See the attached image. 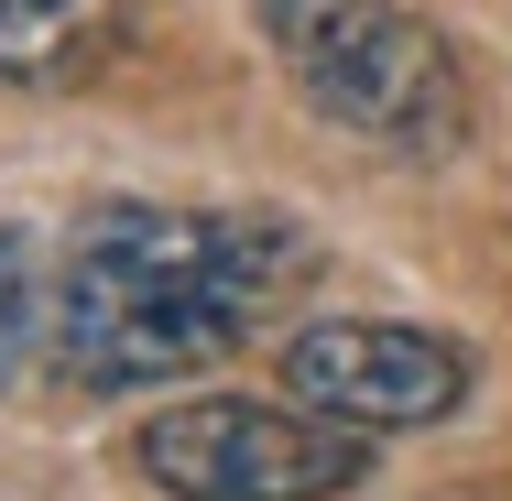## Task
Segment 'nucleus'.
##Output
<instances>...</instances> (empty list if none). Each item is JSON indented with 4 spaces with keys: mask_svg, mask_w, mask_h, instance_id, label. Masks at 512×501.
Listing matches in <instances>:
<instances>
[{
    "mask_svg": "<svg viewBox=\"0 0 512 501\" xmlns=\"http://www.w3.org/2000/svg\"><path fill=\"white\" fill-rule=\"evenodd\" d=\"M316 273L295 218L251 207H88L55 273V371L77 393H164L229 360Z\"/></svg>",
    "mask_w": 512,
    "mask_h": 501,
    "instance_id": "obj_1",
    "label": "nucleus"
},
{
    "mask_svg": "<svg viewBox=\"0 0 512 501\" xmlns=\"http://www.w3.org/2000/svg\"><path fill=\"white\" fill-rule=\"evenodd\" d=\"M251 22L295 77V99L349 142L393 164H436L469 142V77L404 0H251Z\"/></svg>",
    "mask_w": 512,
    "mask_h": 501,
    "instance_id": "obj_2",
    "label": "nucleus"
},
{
    "mask_svg": "<svg viewBox=\"0 0 512 501\" xmlns=\"http://www.w3.org/2000/svg\"><path fill=\"white\" fill-rule=\"evenodd\" d=\"M131 469L164 501H327V491H360L371 436L327 425L306 403L207 393V403L142 414L131 425Z\"/></svg>",
    "mask_w": 512,
    "mask_h": 501,
    "instance_id": "obj_3",
    "label": "nucleus"
},
{
    "mask_svg": "<svg viewBox=\"0 0 512 501\" xmlns=\"http://www.w3.org/2000/svg\"><path fill=\"white\" fill-rule=\"evenodd\" d=\"M284 393L349 436H404L469 403V349L404 316H316L284 338Z\"/></svg>",
    "mask_w": 512,
    "mask_h": 501,
    "instance_id": "obj_4",
    "label": "nucleus"
},
{
    "mask_svg": "<svg viewBox=\"0 0 512 501\" xmlns=\"http://www.w3.org/2000/svg\"><path fill=\"white\" fill-rule=\"evenodd\" d=\"M120 55V0H0V88H88Z\"/></svg>",
    "mask_w": 512,
    "mask_h": 501,
    "instance_id": "obj_5",
    "label": "nucleus"
},
{
    "mask_svg": "<svg viewBox=\"0 0 512 501\" xmlns=\"http://www.w3.org/2000/svg\"><path fill=\"white\" fill-rule=\"evenodd\" d=\"M33 338H55V305H44V262L22 229H0V393L33 371Z\"/></svg>",
    "mask_w": 512,
    "mask_h": 501,
    "instance_id": "obj_6",
    "label": "nucleus"
}]
</instances>
